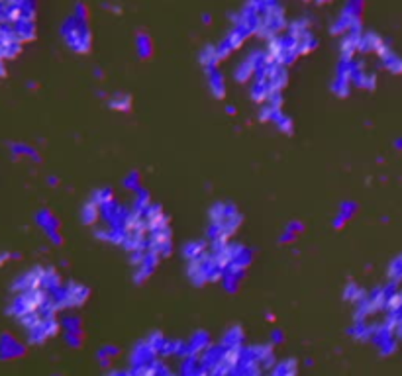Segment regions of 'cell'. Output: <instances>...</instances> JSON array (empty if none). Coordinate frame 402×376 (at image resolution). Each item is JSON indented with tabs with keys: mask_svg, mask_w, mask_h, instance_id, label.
Listing matches in <instances>:
<instances>
[{
	"mask_svg": "<svg viewBox=\"0 0 402 376\" xmlns=\"http://www.w3.org/2000/svg\"><path fill=\"white\" fill-rule=\"evenodd\" d=\"M242 223V216L235 212V208L226 206V204H216L212 208V228H210V237L216 241H226L230 235L237 230Z\"/></svg>",
	"mask_w": 402,
	"mask_h": 376,
	"instance_id": "cell-1",
	"label": "cell"
},
{
	"mask_svg": "<svg viewBox=\"0 0 402 376\" xmlns=\"http://www.w3.org/2000/svg\"><path fill=\"white\" fill-rule=\"evenodd\" d=\"M63 36H65L67 43L75 49V52H89L91 47V34H89V27L85 24V18L77 16V18H71L63 27Z\"/></svg>",
	"mask_w": 402,
	"mask_h": 376,
	"instance_id": "cell-2",
	"label": "cell"
},
{
	"mask_svg": "<svg viewBox=\"0 0 402 376\" xmlns=\"http://www.w3.org/2000/svg\"><path fill=\"white\" fill-rule=\"evenodd\" d=\"M179 376H210V373L204 368V364L200 363L198 357H184Z\"/></svg>",
	"mask_w": 402,
	"mask_h": 376,
	"instance_id": "cell-3",
	"label": "cell"
},
{
	"mask_svg": "<svg viewBox=\"0 0 402 376\" xmlns=\"http://www.w3.org/2000/svg\"><path fill=\"white\" fill-rule=\"evenodd\" d=\"M271 376H297V363L286 359V361L273 364Z\"/></svg>",
	"mask_w": 402,
	"mask_h": 376,
	"instance_id": "cell-4",
	"label": "cell"
},
{
	"mask_svg": "<svg viewBox=\"0 0 402 376\" xmlns=\"http://www.w3.org/2000/svg\"><path fill=\"white\" fill-rule=\"evenodd\" d=\"M210 85H212V91L216 96H224V80H222L220 71L210 69Z\"/></svg>",
	"mask_w": 402,
	"mask_h": 376,
	"instance_id": "cell-5",
	"label": "cell"
},
{
	"mask_svg": "<svg viewBox=\"0 0 402 376\" xmlns=\"http://www.w3.org/2000/svg\"><path fill=\"white\" fill-rule=\"evenodd\" d=\"M110 106L112 108H116V110H128L131 106V98L130 96H122V94H118L116 98H112L110 100Z\"/></svg>",
	"mask_w": 402,
	"mask_h": 376,
	"instance_id": "cell-6",
	"label": "cell"
},
{
	"mask_svg": "<svg viewBox=\"0 0 402 376\" xmlns=\"http://www.w3.org/2000/svg\"><path fill=\"white\" fill-rule=\"evenodd\" d=\"M116 355H118V349H114V347H104V349L100 351V355H98V357H100L103 364H106V361L110 363Z\"/></svg>",
	"mask_w": 402,
	"mask_h": 376,
	"instance_id": "cell-7",
	"label": "cell"
},
{
	"mask_svg": "<svg viewBox=\"0 0 402 376\" xmlns=\"http://www.w3.org/2000/svg\"><path fill=\"white\" fill-rule=\"evenodd\" d=\"M106 376H131L130 371L128 373H124V371H112V373H108Z\"/></svg>",
	"mask_w": 402,
	"mask_h": 376,
	"instance_id": "cell-8",
	"label": "cell"
},
{
	"mask_svg": "<svg viewBox=\"0 0 402 376\" xmlns=\"http://www.w3.org/2000/svg\"><path fill=\"white\" fill-rule=\"evenodd\" d=\"M6 75V67H4V59H0V77Z\"/></svg>",
	"mask_w": 402,
	"mask_h": 376,
	"instance_id": "cell-9",
	"label": "cell"
}]
</instances>
